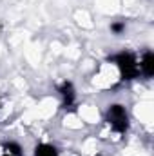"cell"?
I'll return each instance as SVG.
<instances>
[{"label": "cell", "instance_id": "obj_1", "mask_svg": "<svg viewBox=\"0 0 154 156\" xmlns=\"http://www.w3.org/2000/svg\"><path fill=\"white\" fill-rule=\"evenodd\" d=\"M111 60L118 67V73H120L121 80H134V78L140 76L138 58H136L134 53H131V51H120Z\"/></svg>", "mask_w": 154, "mask_h": 156}, {"label": "cell", "instance_id": "obj_2", "mask_svg": "<svg viewBox=\"0 0 154 156\" xmlns=\"http://www.w3.org/2000/svg\"><path fill=\"white\" fill-rule=\"evenodd\" d=\"M105 122L116 134H123L129 129V113L121 104H111L105 111Z\"/></svg>", "mask_w": 154, "mask_h": 156}, {"label": "cell", "instance_id": "obj_3", "mask_svg": "<svg viewBox=\"0 0 154 156\" xmlns=\"http://www.w3.org/2000/svg\"><path fill=\"white\" fill-rule=\"evenodd\" d=\"M58 94L62 98V107L71 109L75 105V102H76V89H75V85L71 82H67V80L62 82L58 85Z\"/></svg>", "mask_w": 154, "mask_h": 156}, {"label": "cell", "instance_id": "obj_4", "mask_svg": "<svg viewBox=\"0 0 154 156\" xmlns=\"http://www.w3.org/2000/svg\"><path fill=\"white\" fill-rule=\"evenodd\" d=\"M138 67H140V75L145 78H152L154 75V55L152 51H145L142 55V58L138 60Z\"/></svg>", "mask_w": 154, "mask_h": 156}, {"label": "cell", "instance_id": "obj_5", "mask_svg": "<svg viewBox=\"0 0 154 156\" xmlns=\"http://www.w3.org/2000/svg\"><path fill=\"white\" fill-rule=\"evenodd\" d=\"M35 156H58V151L51 144H38L35 147Z\"/></svg>", "mask_w": 154, "mask_h": 156}, {"label": "cell", "instance_id": "obj_6", "mask_svg": "<svg viewBox=\"0 0 154 156\" xmlns=\"http://www.w3.org/2000/svg\"><path fill=\"white\" fill-rule=\"evenodd\" d=\"M125 27H127V26H125V22H123V20H118V22H113V24H111V33L118 37V35H121V33L125 31Z\"/></svg>", "mask_w": 154, "mask_h": 156}, {"label": "cell", "instance_id": "obj_7", "mask_svg": "<svg viewBox=\"0 0 154 156\" xmlns=\"http://www.w3.org/2000/svg\"><path fill=\"white\" fill-rule=\"evenodd\" d=\"M0 156H18V154H13L11 151H7L4 145H0Z\"/></svg>", "mask_w": 154, "mask_h": 156}]
</instances>
